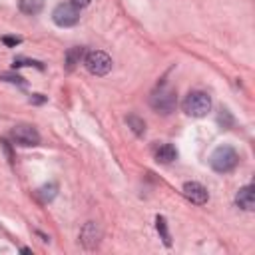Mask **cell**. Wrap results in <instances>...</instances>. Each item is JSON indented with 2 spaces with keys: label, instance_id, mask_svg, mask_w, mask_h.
<instances>
[{
  "label": "cell",
  "instance_id": "5",
  "mask_svg": "<svg viewBox=\"0 0 255 255\" xmlns=\"http://www.w3.org/2000/svg\"><path fill=\"white\" fill-rule=\"evenodd\" d=\"M84 64H86L88 72L94 74V76H106L112 70V58L102 50L88 52L86 58H84Z\"/></svg>",
  "mask_w": 255,
  "mask_h": 255
},
{
  "label": "cell",
  "instance_id": "13",
  "mask_svg": "<svg viewBox=\"0 0 255 255\" xmlns=\"http://www.w3.org/2000/svg\"><path fill=\"white\" fill-rule=\"evenodd\" d=\"M56 193H58V185H56V183H48V185H42V187L36 191V195H38V199H40L42 203H48V201H52V199L56 197Z\"/></svg>",
  "mask_w": 255,
  "mask_h": 255
},
{
  "label": "cell",
  "instance_id": "16",
  "mask_svg": "<svg viewBox=\"0 0 255 255\" xmlns=\"http://www.w3.org/2000/svg\"><path fill=\"white\" fill-rule=\"evenodd\" d=\"M217 122L221 124V128L229 129V128H231V124H233V118H231V114H229L227 110H221V114L217 116Z\"/></svg>",
  "mask_w": 255,
  "mask_h": 255
},
{
  "label": "cell",
  "instance_id": "18",
  "mask_svg": "<svg viewBox=\"0 0 255 255\" xmlns=\"http://www.w3.org/2000/svg\"><path fill=\"white\" fill-rule=\"evenodd\" d=\"M12 66H14V68H20V66H36L38 70H42V68H44L40 62H36V60H24V58H16Z\"/></svg>",
  "mask_w": 255,
  "mask_h": 255
},
{
  "label": "cell",
  "instance_id": "1",
  "mask_svg": "<svg viewBox=\"0 0 255 255\" xmlns=\"http://www.w3.org/2000/svg\"><path fill=\"white\" fill-rule=\"evenodd\" d=\"M149 106L157 112V114H171L177 106V94L173 88L169 86H159L151 96H149Z\"/></svg>",
  "mask_w": 255,
  "mask_h": 255
},
{
  "label": "cell",
  "instance_id": "21",
  "mask_svg": "<svg viewBox=\"0 0 255 255\" xmlns=\"http://www.w3.org/2000/svg\"><path fill=\"white\" fill-rule=\"evenodd\" d=\"M30 102H32V104H44V102H46V96H42V94H34V96L30 98Z\"/></svg>",
  "mask_w": 255,
  "mask_h": 255
},
{
  "label": "cell",
  "instance_id": "20",
  "mask_svg": "<svg viewBox=\"0 0 255 255\" xmlns=\"http://www.w3.org/2000/svg\"><path fill=\"white\" fill-rule=\"evenodd\" d=\"M2 42H4L6 46H18L22 40H20L18 36H2Z\"/></svg>",
  "mask_w": 255,
  "mask_h": 255
},
{
  "label": "cell",
  "instance_id": "4",
  "mask_svg": "<svg viewBox=\"0 0 255 255\" xmlns=\"http://www.w3.org/2000/svg\"><path fill=\"white\" fill-rule=\"evenodd\" d=\"M52 20L56 26L60 28H70V26H76L78 20H80V8L74 6L72 2H64V4H58L52 12Z\"/></svg>",
  "mask_w": 255,
  "mask_h": 255
},
{
  "label": "cell",
  "instance_id": "7",
  "mask_svg": "<svg viewBox=\"0 0 255 255\" xmlns=\"http://www.w3.org/2000/svg\"><path fill=\"white\" fill-rule=\"evenodd\" d=\"M181 191H183V195H185L191 203H195V205H203V203H207V199H209L207 189H205L199 181H185L183 187H181Z\"/></svg>",
  "mask_w": 255,
  "mask_h": 255
},
{
  "label": "cell",
  "instance_id": "8",
  "mask_svg": "<svg viewBox=\"0 0 255 255\" xmlns=\"http://www.w3.org/2000/svg\"><path fill=\"white\" fill-rule=\"evenodd\" d=\"M100 239H102V231H100L98 223L88 221V223L82 227V231H80V243H82L86 249H96L98 243H100Z\"/></svg>",
  "mask_w": 255,
  "mask_h": 255
},
{
  "label": "cell",
  "instance_id": "2",
  "mask_svg": "<svg viewBox=\"0 0 255 255\" xmlns=\"http://www.w3.org/2000/svg\"><path fill=\"white\" fill-rule=\"evenodd\" d=\"M239 161V153L231 147V145H219L211 157H209V165L213 167V171L217 173H227L231 171Z\"/></svg>",
  "mask_w": 255,
  "mask_h": 255
},
{
  "label": "cell",
  "instance_id": "3",
  "mask_svg": "<svg viewBox=\"0 0 255 255\" xmlns=\"http://www.w3.org/2000/svg\"><path fill=\"white\" fill-rule=\"evenodd\" d=\"M183 112L191 118H203L209 110H211V98L201 92V90H195V92H189L183 100Z\"/></svg>",
  "mask_w": 255,
  "mask_h": 255
},
{
  "label": "cell",
  "instance_id": "15",
  "mask_svg": "<svg viewBox=\"0 0 255 255\" xmlns=\"http://www.w3.org/2000/svg\"><path fill=\"white\" fill-rule=\"evenodd\" d=\"M155 229H157V233L161 235L163 243L169 247V245H171V237H169V231H167V223H165V217H161V215H157V217H155Z\"/></svg>",
  "mask_w": 255,
  "mask_h": 255
},
{
  "label": "cell",
  "instance_id": "14",
  "mask_svg": "<svg viewBox=\"0 0 255 255\" xmlns=\"http://www.w3.org/2000/svg\"><path fill=\"white\" fill-rule=\"evenodd\" d=\"M126 122H128V126L131 128V131H133L135 135H143V131H145V122H143L141 118H137L135 114H129V116L126 118Z\"/></svg>",
  "mask_w": 255,
  "mask_h": 255
},
{
  "label": "cell",
  "instance_id": "11",
  "mask_svg": "<svg viewBox=\"0 0 255 255\" xmlns=\"http://www.w3.org/2000/svg\"><path fill=\"white\" fill-rule=\"evenodd\" d=\"M84 48L82 46H74V48H70L68 52H66V70L68 72H72L80 62H82V58H84Z\"/></svg>",
  "mask_w": 255,
  "mask_h": 255
},
{
  "label": "cell",
  "instance_id": "22",
  "mask_svg": "<svg viewBox=\"0 0 255 255\" xmlns=\"http://www.w3.org/2000/svg\"><path fill=\"white\" fill-rule=\"evenodd\" d=\"M72 4H74V6H78V8H82V6H88V4H90V0H72Z\"/></svg>",
  "mask_w": 255,
  "mask_h": 255
},
{
  "label": "cell",
  "instance_id": "6",
  "mask_svg": "<svg viewBox=\"0 0 255 255\" xmlns=\"http://www.w3.org/2000/svg\"><path fill=\"white\" fill-rule=\"evenodd\" d=\"M12 139L18 143V145H24V147H30V145H38L40 143V133L36 128L28 126V124H20L16 128H12L10 131Z\"/></svg>",
  "mask_w": 255,
  "mask_h": 255
},
{
  "label": "cell",
  "instance_id": "10",
  "mask_svg": "<svg viewBox=\"0 0 255 255\" xmlns=\"http://www.w3.org/2000/svg\"><path fill=\"white\" fill-rule=\"evenodd\" d=\"M155 159H157L159 163H171V161L177 159V149H175L171 143H163V145H159V149L155 151Z\"/></svg>",
  "mask_w": 255,
  "mask_h": 255
},
{
  "label": "cell",
  "instance_id": "17",
  "mask_svg": "<svg viewBox=\"0 0 255 255\" xmlns=\"http://www.w3.org/2000/svg\"><path fill=\"white\" fill-rule=\"evenodd\" d=\"M0 80L10 82V84H18V86H26L24 78H22V76H18V74H0Z\"/></svg>",
  "mask_w": 255,
  "mask_h": 255
},
{
  "label": "cell",
  "instance_id": "19",
  "mask_svg": "<svg viewBox=\"0 0 255 255\" xmlns=\"http://www.w3.org/2000/svg\"><path fill=\"white\" fill-rule=\"evenodd\" d=\"M0 145H2V149H4V153H6V157H8V161L12 163V161H14V153H12V147H10V143H8L6 139H0Z\"/></svg>",
  "mask_w": 255,
  "mask_h": 255
},
{
  "label": "cell",
  "instance_id": "9",
  "mask_svg": "<svg viewBox=\"0 0 255 255\" xmlns=\"http://www.w3.org/2000/svg\"><path fill=\"white\" fill-rule=\"evenodd\" d=\"M235 203H237V207H241L245 211L255 209V189H253V185L241 187L237 191V195H235Z\"/></svg>",
  "mask_w": 255,
  "mask_h": 255
},
{
  "label": "cell",
  "instance_id": "12",
  "mask_svg": "<svg viewBox=\"0 0 255 255\" xmlns=\"http://www.w3.org/2000/svg\"><path fill=\"white\" fill-rule=\"evenodd\" d=\"M18 6H20V10H22L24 14L34 16V14H38V12L42 10L44 0H18Z\"/></svg>",
  "mask_w": 255,
  "mask_h": 255
}]
</instances>
